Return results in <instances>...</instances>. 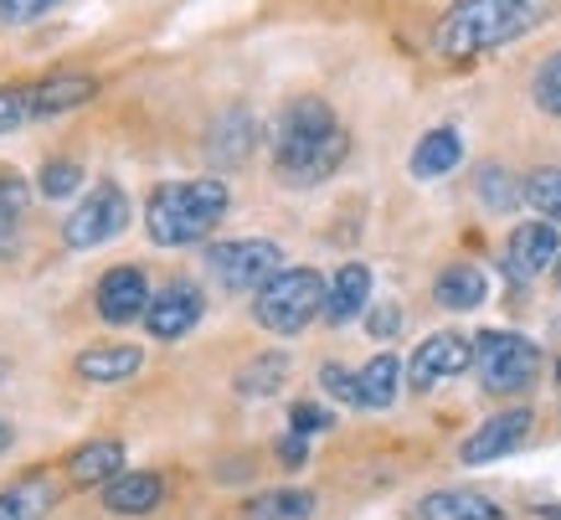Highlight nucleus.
Segmentation results:
<instances>
[{"mask_svg": "<svg viewBox=\"0 0 561 520\" xmlns=\"http://www.w3.org/2000/svg\"><path fill=\"white\" fill-rule=\"evenodd\" d=\"M284 382H289V355L268 351V355H257V361H248L232 386H238V397H273Z\"/></svg>", "mask_w": 561, "mask_h": 520, "instance_id": "obj_25", "label": "nucleus"}, {"mask_svg": "<svg viewBox=\"0 0 561 520\" xmlns=\"http://www.w3.org/2000/svg\"><path fill=\"white\" fill-rule=\"evenodd\" d=\"M83 185V166L78 160H47V166L36 170V191L47 196V202H62Z\"/></svg>", "mask_w": 561, "mask_h": 520, "instance_id": "obj_28", "label": "nucleus"}, {"mask_svg": "<svg viewBox=\"0 0 561 520\" xmlns=\"http://www.w3.org/2000/svg\"><path fill=\"white\" fill-rule=\"evenodd\" d=\"M26 118H36V99L32 88H0V135L21 129Z\"/></svg>", "mask_w": 561, "mask_h": 520, "instance_id": "obj_31", "label": "nucleus"}, {"mask_svg": "<svg viewBox=\"0 0 561 520\" xmlns=\"http://www.w3.org/2000/svg\"><path fill=\"white\" fill-rule=\"evenodd\" d=\"M278 269H284V252L268 237H238L206 252V273L221 294H257Z\"/></svg>", "mask_w": 561, "mask_h": 520, "instance_id": "obj_6", "label": "nucleus"}, {"mask_svg": "<svg viewBox=\"0 0 561 520\" xmlns=\"http://www.w3.org/2000/svg\"><path fill=\"white\" fill-rule=\"evenodd\" d=\"M324 279L314 269H278L253 294V319L273 336H299L309 319L324 315Z\"/></svg>", "mask_w": 561, "mask_h": 520, "instance_id": "obj_4", "label": "nucleus"}, {"mask_svg": "<svg viewBox=\"0 0 561 520\" xmlns=\"http://www.w3.org/2000/svg\"><path fill=\"white\" fill-rule=\"evenodd\" d=\"M26 202H32L26 181H21L16 170H0V237L11 233L21 217H26Z\"/></svg>", "mask_w": 561, "mask_h": 520, "instance_id": "obj_30", "label": "nucleus"}, {"mask_svg": "<svg viewBox=\"0 0 561 520\" xmlns=\"http://www.w3.org/2000/svg\"><path fill=\"white\" fill-rule=\"evenodd\" d=\"M62 0H0V21L5 26H26V21H42L47 11H57Z\"/></svg>", "mask_w": 561, "mask_h": 520, "instance_id": "obj_33", "label": "nucleus"}, {"mask_svg": "<svg viewBox=\"0 0 561 520\" xmlns=\"http://www.w3.org/2000/svg\"><path fill=\"white\" fill-rule=\"evenodd\" d=\"M124 474V443L119 438H93L68 459V479L83 489H103Z\"/></svg>", "mask_w": 561, "mask_h": 520, "instance_id": "obj_16", "label": "nucleus"}, {"mask_svg": "<svg viewBox=\"0 0 561 520\" xmlns=\"http://www.w3.org/2000/svg\"><path fill=\"white\" fill-rule=\"evenodd\" d=\"M546 21V0H454L448 16L438 21V52L443 57H479V52L511 47L526 32Z\"/></svg>", "mask_w": 561, "mask_h": 520, "instance_id": "obj_2", "label": "nucleus"}, {"mask_svg": "<svg viewBox=\"0 0 561 520\" xmlns=\"http://www.w3.org/2000/svg\"><path fill=\"white\" fill-rule=\"evenodd\" d=\"M526 433H530V407H511V412H500V418L479 422L474 433L463 438L459 459L463 464H494V459H505V453L520 449Z\"/></svg>", "mask_w": 561, "mask_h": 520, "instance_id": "obj_12", "label": "nucleus"}, {"mask_svg": "<svg viewBox=\"0 0 561 520\" xmlns=\"http://www.w3.org/2000/svg\"><path fill=\"white\" fill-rule=\"evenodd\" d=\"M99 93V83L88 78V72H57L47 83L32 88L36 99V118H57V114H72V109H83L88 99Z\"/></svg>", "mask_w": 561, "mask_h": 520, "instance_id": "obj_20", "label": "nucleus"}, {"mask_svg": "<svg viewBox=\"0 0 561 520\" xmlns=\"http://www.w3.org/2000/svg\"><path fill=\"white\" fill-rule=\"evenodd\" d=\"M351 139L324 99H294L273 129V166L289 185H320L341 170Z\"/></svg>", "mask_w": 561, "mask_h": 520, "instance_id": "obj_1", "label": "nucleus"}, {"mask_svg": "<svg viewBox=\"0 0 561 520\" xmlns=\"http://www.w3.org/2000/svg\"><path fill=\"white\" fill-rule=\"evenodd\" d=\"M526 202L541 212L546 222H557L561 227V166H546V170H536L526 181Z\"/></svg>", "mask_w": 561, "mask_h": 520, "instance_id": "obj_27", "label": "nucleus"}, {"mask_svg": "<svg viewBox=\"0 0 561 520\" xmlns=\"http://www.w3.org/2000/svg\"><path fill=\"white\" fill-rule=\"evenodd\" d=\"M474 191L484 196V206H490V212H511L515 202H526V185H515V176L505 166H479Z\"/></svg>", "mask_w": 561, "mask_h": 520, "instance_id": "obj_26", "label": "nucleus"}, {"mask_svg": "<svg viewBox=\"0 0 561 520\" xmlns=\"http://www.w3.org/2000/svg\"><path fill=\"white\" fill-rule=\"evenodd\" d=\"M530 99H536L541 114L561 118V52H551L541 68H536V78H530Z\"/></svg>", "mask_w": 561, "mask_h": 520, "instance_id": "obj_29", "label": "nucleus"}, {"mask_svg": "<svg viewBox=\"0 0 561 520\" xmlns=\"http://www.w3.org/2000/svg\"><path fill=\"white\" fill-rule=\"evenodd\" d=\"M417 520H505V510L479 489H433L417 500Z\"/></svg>", "mask_w": 561, "mask_h": 520, "instance_id": "obj_17", "label": "nucleus"}, {"mask_svg": "<svg viewBox=\"0 0 561 520\" xmlns=\"http://www.w3.org/2000/svg\"><path fill=\"white\" fill-rule=\"evenodd\" d=\"M57 500H62L57 479L32 474V479H21V485L0 489V520H47V510H57Z\"/></svg>", "mask_w": 561, "mask_h": 520, "instance_id": "obj_19", "label": "nucleus"}, {"mask_svg": "<svg viewBox=\"0 0 561 520\" xmlns=\"http://www.w3.org/2000/svg\"><path fill=\"white\" fill-rule=\"evenodd\" d=\"M484 294H490V279L479 273V263H448L438 273V284H433V299L443 309H479Z\"/></svg>", "mask_w": 561, "mask_h": 520, "instance_id": "obj_23", "label": "nucleus"}, {"mask_svg": "<svg viewBox=\"0 0 561 520\" xmlns=\"http://www.w3.org/2000/svg\"><path fill=\"white\" fill-rule=\"evenodd\" d=\"M463 160V135L459 129H427L423 139H417V150H412V176L417 181H438V176H448V170H459Z\"/></svg>", "mask_w": 561, "mask_h": 520, "instance_id": "obj_21", "label": "nucleus"}, {"mask_svg": "<svg viewBox=\"0 0 561 520\" xmlns=\"http://www.w3.org/2000/svg\"><path fill=\"white\" fill-rule=\"evenodd\" d=\"M356 386H360V407H366V412H387V407L397 403V386H402V361L391 351L371 355V361L356 371Z\"/></svg>", "mask_w": 561, "mask_h": 520, "instance_id": "obj_22", "label": "nucleus"}, {"mask_svg": "<svg viewBox=\"0 0 561 520\" xmlns=\"http://www.w3.org/2000/svg\"><path fill=\"white\" fill-rule=\"evenodd\" d=\"M320 386L335 397V403H345V407H360V386H356V371H345V366H320Z\"/></svg>", "mask_w": 561, "mask_h": 520, "instance_id": "obj_32", "label": "nucleus"}, {"mask_svg": "<svg viewBox=\"0 0 561 520\" xmlns=\"http://www.w3.org/2000/svg\"><path fill=\"white\" fill-rule=\"evenodd\" d=\"M129 217H135L129 191H124L119 181H99L83 202L72 206V217L62 222V242H68L72 252H93V248H103V242H114V237L129 227Z\"/></svg>", "mask_w": 561, "mask_h": 520, "instance_id": "obj_7", "label": "nucleus"}, {"mask_svg": "<svg viewBox=\"0 0 561 520\" xmlns=\"http://www.w3.org/2000/svg\"><path fill=\"white\" fill-rule=\"evenodd\" d=\"M278 459H284V464H305V459H309V438L305 433H289L284 443H278Z\"/></svg>", "mask_w": 561, "mask_h": 520, "instance_id": "obj_36", "label": "nucleus"}, {"mask_svg": "<svg viewBox=\"0 0 561 520\" xmlns=\"http://www.w3.org/2000/svg\"><path fill=\"white\" fill-rule=\"evenodd\" d=\"M253 145H257V118L248 114V109L221 114L217 124H211V139H206V150H211L217 166H242V160L253 155Z\"/></svg>", "mask_w": 561, "mask_h": 520, "instance_id": "obj_18", "label": "nucleus"}, {"mask_svg": "<svg viewBox=\"0 0 561 520\" xmlns=\"http://www.w3.org/2000/svg\"><path fill=\"white\" fill-rule=\"evenodd\" d=\"M5 371H11V366H5V361H0V382H5Z\"/></svg>", "mask_w": 561, "mask_h": 520, "instance_id": "obj_40", "label": "nucleus"}, {"mask_svg": "<svg viewBox=\"0 0 561 520\" xmlns=\"http://www.w3.org/2000/svg\"><path fill=\"white\" fill-rule=\"evenodd\" d=\"M232 206V191L217 176H202V181H171L160 185L145 206V233H150L154 248H191L211 237L221 217Z\"/></svg>", "mask_w": 561, "mask_h": 520, "instance_id": "obj_3", "label": "nucleus"}, {"mask_svg": "<svg viewBox=\"0 0 561 520\" xmlns=\"http://www.w3.org/2000/svg\"><path fill=\"white\" fill-rule=\"evenodd\" d=\"M551 273H557V284H561V258H557V269H551Z\"/></svg>", "mask_w": 561, "mask_h": 520, "instance_id": "obj_39", "label": "nucleus"}, {"mask_svg": "<svg viewBox=\"0 0 561 520\" xmlns=\"http://www.w3.org/2000/svg\"><path fill=\"white\" fill-rule=\"evenodd\" d=\"M5 449H11V422L0 418V453H5Z\"/></svg>", "mask_w": 561, "mask_h": 520, "instance_id": "obj_37", "label": "nucleus"}, {"mask_svg": "<svg viewBox=\"0 0 561 520\" xmlns=\"http://www.w3.org/2000/svg\"><path fill=\"white\" fill-rule=\"evenodd\" d=\"M206 315V294L191 279H175V284H165L160 294L150 299V309H145V330H150L154 340H181L196 330V319Z\"/></svg>", "mask_w": 561, "mask_h": 520, "instance_id": "obj_11", "label": "nucleus"}, {"mask_svg": "<svg viewBox=\"0 0 561 520\" xmlns=\"http://www.w3.org/2000/svg\"><path fill=\"white\" fill-rule=\"evenodd\" d=\"M139 366H145V351H139V346H88V351L72 361V371H78L88 386H119V382H129Z\"/></svg>", "mask_w": 561, "mask_h": 520, "instance_id": "obj_15", "label": "nucleus"}, {"mask_svg": "<svg viewBox=\"0 0 561 520\" xmlns=\"http://www.w3.org/2000/svg\"><path fill=\"white\" fill-rule=\"evenodd\" d=\"M561 258V237H557V222H520L505 242V273H511L515 284H530V279H541L546 269H557Z\"/></svg>", "mask_w": 561, "mask_h": 520, "instance_id": "obj_10", "label": "nucleus"}, {"mask_svg": "<svg viewBox=\"0 0 561 520\" xmlns=\"http://www.w3.org/2000/svg\"><path fill=\"white\" fill-rule=\"evenodd\" d=\"M541 520H561V505H546V510H541Z\"/></svg>", "mask_w": 561, "mask_h": 520, "instance_id": "obj_38", "label": "nucleus"}, {"mask_svg": "<svg viewBox=\"0 0 561 520\" xmlns=\"http://www.w3.org/2000/svg\"><path fill=\"white\" fill-rule=\"evenodd\" d=\"M309 516H314V495L309 489H263L242 510V520H309Z\"/></svg>", "mask_w": 561, "mask_h": 520, "instance_id": "obj_24", "label": "nucleus"}, {"mask_svg": "<svg viewBox=\"0 0 561 520\" xmlns=\"http://www.w3.org/2000/svg\"><path fill=\"white\" fill-rule=\"evenodd\" d=\"M165 500V479L145 470H124L114 485H103V510L108 516H150Z\"/></svg>", "mask_w": 561, "mask_h": 520, "instance_id": "obj_14", "label": "nucleus"}, {"mask_svg": "<svg viewBox=\"0 0 561 520\" xmlns=\"http://www.w3.org/2000/svg\"><path fill=\"white\" fill-rule=\"evenodd\" d=\"M474 371H479V382H484V392L515 397V392L536 386L541 351H536V340L515 336V330H484V336H474Z\"/></svg>", "mask_w": 561, "mask_h": 520, "instance_id": "obj_5", "label": "nucleus"}, {"mask_svg": "<svg viewBox=\"0 0 561 520\" xmlns=\"http://www.w3.org/2000/svg\"><path fill=\"white\" fill-rule=\"evenodd\" d=\"M366 304H371V269L366 263H341L330 289H324V319L351 325V319L366 315Z\"/></svg>", "mask_w": 561, "mask_h": 520, "instance_id": "obj_13", "label": "nucleus"}, {"mask_svg": "<svg viewBox=\"0 0 561 520\" xmlns=\"http://www.w3.org/2000/svg\"><path fill=\"white\" fill-rule=\"evenodd\" d=\"M366 330H371L376 340H391L402 330V309H397V304H376L371 315H366Z\"/></svg>", "mask_w": 561, "mask_h": 520, "instance_id": "obj_35", "label": "nucleus"}, {"mask_svg": "<svg viewBox=\"0 0 561 520\" xmlns=\"http://www.w3.org/2000/svg\"><path fill=\"white\" fill-rule=\"evenodd\" d=\"M150 299H154L150 279H145V269H135V263L108 269L99 279V289H93V309H99L103 325H135V319H145Z\"/></svg>", "mask_w": 561, "mask_h": 520, "instance_id": "obj_9", "label": "nucleus"}, {"mask_svg": "<svg viewBox=\"0 0 561 520\" xmlns=\"http://www.w3.org/2000/svg\"><path fill=\"white\" fill-rule=\"evenodd\" d=\"M289 428L294 433H305V438H314V433H324V428H335V418H330L324 407H314V403H299L289 412Z\"/></svg>", "mask_w": 561, "mask_h": 520, "instance_id": "obj_34", "label": "nucleus"}, {"mask_svg": "<svg viewBox=\"0 0 561 520\" xmlns=\"http://www.w3.org/2000/svg\"><path fill=\"white\" fill-rule=\"evenodd\" d=\"M474 366V340L469 336H454V330H438V336H427L408 361V386L427 392V386L448 382V376H463V371Z\"/></svg>", "mask_w": 561, "mask_h": 520, "instance_id": "obj_8", "label": "nucleus"}]
</instances>
